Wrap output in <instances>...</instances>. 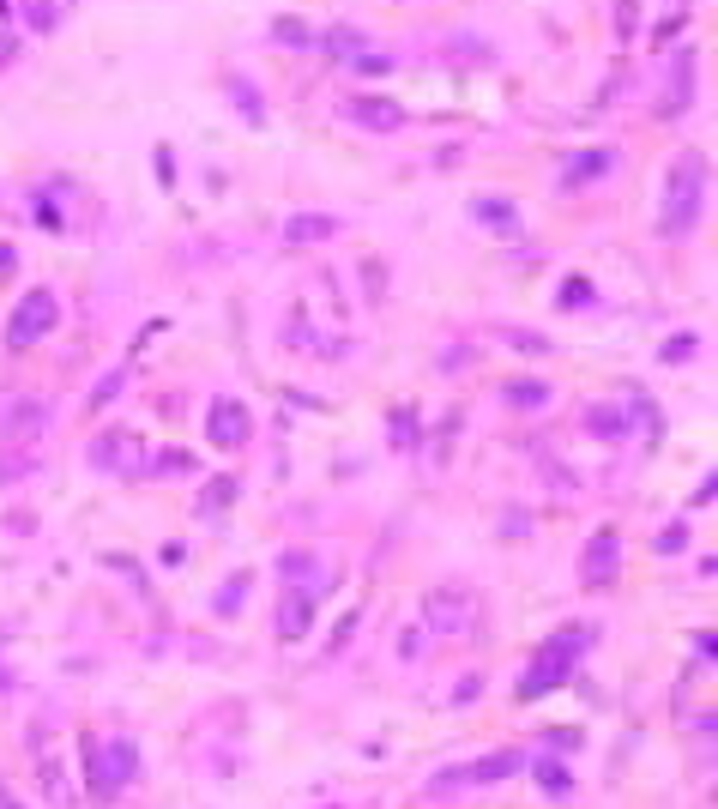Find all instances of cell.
<instances>
[{
	"instance_id": "28",
	"label": "cell",
	"mask_w": 718,
	"mask_h": 809,
	"mask_svg": "<svg viewBox=\"0 0 718 809\" xmlns=\"http://www.w3.org/2000/svg\"><path fill=\"white\" fill-rule=\"evenodd\" d=\"M151 471H163V477H169V471H175V477H188V471H194V459H188L182 447H169L163 459H151Z\"/></svg>"
},
{
	"instance_id": "35",
	"label": "cell",
	"mask_w": 718,
	"mask_h": 809,
	"mask_svg": "<svg viewBox=\"0 0 718 809\" xmlns=\"http://www.w3.org/2000/svg\"><path fill=\"white\" fill-rule=\"evenodd\" d=\"M393 441H399V447H405V441H411V411H405V405H399V411H393Z\"/></svg>"
},
{
	"instance_id": "19",
	"label": "cell",
	"mask_w": 718,
	"mask_h": 809,
	"mask_svg": "<svg viewBox=\"0 0 718 809\" xmlns=\"http://www.w3.org/2000/svg\"><path fill=\"white\" fill-rule=\"evenodd\" d=\"M507 405H519V411H544V405H550V381H507Z\"/></svg>"
},
{
	"instance_id": "20",
	"label": "cell",
	"mask_w": 718,
	"mask_h": 809,
	"mask_svg": "<svg viewBox=\"0 0 718 809\" xmlns=\"http://www.w3.org/2000/svg\"><path fill=\"white\" fill-rule=\"evenodd\" d=\"M586 429L616 441V435H628V411H622V405H610V411H604V405H592V411H586Z\"/></svg>"
},
{
	"instance_id": "1",
	"label": "cell",
	"mask_w": 718,
	"mask_h": 809,
	"mask_svg": "<svg viewBox=\"0 0 718 809\" xmlns=\"http://www.w3.org/2000/svg\"><path fill=\"white\" fill-rule=\"evenodd\" d=\"M586 640H592V628H586V622H574V628L550 634V640L531 653V665L519 671L513 701H544V695H556V689L574 677V665H580V653H586Z\"/></svg>"
},
{
	"instance_id": "23",
	"label": "cell",
	"mask_w": 718,
	"mask_h": 809,
	"mask_svg": "<svg viewBox=\"0 0 718 809\" xmlns=\"http://www.w3.org/2000/svg\"><path fill=\"white\" fill-rule=\"evenodd\" d=\"M320 49H326V55H344V61H356V55H363V37H356L350 25H332V31L320 37Z\"/></svg>"
},
{
	"instance_id": "14",
	"label": "cell",
	"mask_w": 718,
	"mask_h": 809,
	"mask_svg": "<svg viewBox=\"0 0 718 809\" xmlns=\"http://www.w3.org/2000/svg\"><path fill=\"white\" fill-rule=\"evenodd\" d=\"M278 574H284L290 586H308V592H320V586H326V568H320L308 550H284V556H278Z\"/></svg>"
},
{
	"instance_id": "29",
	"label": "cell",
	"mask_w": 718,
	"mask_h": 809,
	"mask_svg": "<svg viewBox=\"0 0 718 809\" xmlns=\"http://www.w3.org/2000/svg\"><path fill=\"white\" fill-rule=\"evenodd\" d=\"M242 592H248V574H236V580L218 592V610H224V616H236V610H242Z\"/></svg>"
},
{
	"instance_id": "38",
	"label": "cell",
	"mask_w": 718,
	"mask_h": 809,
	"mask_svg": "<svg viewBox=\"0 0 718 809\" xmlns=\"http://www.w3.org/2000/svg\"><path fill=\"white\" fill-rule=\"evenodd\" d=\"M13 61V37H0V67H7Z\"/></svg>"
},
{
	"instance_id": "5",
	"label": "cell",
	"mask_w": 718,
	"mask_h": 809,
	"mask_svg": "<svg viewBox=\"0 0 718 809\" xmlns=\"http://www.w3.org/2000/svg\"><path fill=\"white\" fill-rule=\"evenodd\" d=\"M31 767H37L43 797H49L55 809H67V803H73V779H67V761H61V737H55L49 725L31 731Z\"/></svg>"
},
{
	"instance_id": "33",
	"label": "cell",
	"mask_w": 718,
	"mask_h": 809,
	"mask_svg": "<svg viewBox=\"0 0 718 809\" xmlns=\"http://www.w3.org/2000/svg\"><path fill=\"white\" fill-rule=\"evenodd\" d=\"M25 13H31V25H37V31H49V25H55V7H49V0H25Z\"/></svg>"
},
{
	"instance_id": "13",
	"label": "cell",
	"mask_w": 718,
	"mask_h": 809,
	"mask_svg": "<svg viewBox=\"0 0 718 809\" xmlns=\"http://www.w3.org/2000/svg\"><path fill=\"white\" fill-rule=\"evenodd\" d=\"M356 121H363V127H375V133H393L399 121H405V109L399 103H387V97H356V103H344Z\"/></svg>"
},
{
	"instance_id": "10",
	"label": "cell",
	"mask_w": 718,
	"mask_h": 809,
	"mask_svg": "<svg viewBox=\"0 0 718 809\" xmlns=\"http://www.w3.org/2000/svg\"><path fill=\"white\" fill-rule=\"evenodd\" d=\"M314 604H320V592H308V586H290V592L278 598V640H284V646H296V640L314 628Z\"/></svg>"
},
{
	"instance_id": "12",
	"label": "cell",
	"mask_w": 718,
	"mask_h": 809,
	"mask_svg": "<svg viewBox=\"0 0 718 809\" xmlns=\"http://www.w3.org/2000/svg\"><path fill=\"white\" fill-rule=\"evenodd\" d=\"M471 218H477L483 230H501V236H507V230H519V206H513V200H501V194H477V200H471Z\"/></svg>"
},
{
	"instance_id": "36",
	"label": "cell",
	"mask_w": 718,
	"mask_h": 809,
	"mask_svg": "<svg viewBox=\"0 0 718 809\" xmlns=\"http://www.w3.org/2000/svg\"><path fill=\"white\" fill-rule=\"evenodd\" d=\"M712 496H718V477H712V471H706V483H700V490H694V508H706V502H712Z\"/></svg>"
},
{
	"instance_id": "2",
	"label": "cell",
	"mask_w": 718,
	"mask_h": 809,
	"mask_svg": "<svg viewBox=\"0 0 718 809\" xmlns=\"http://www.w3.org/2000/svg\"><path fill=\"white\" fill-rule=\"evenodd\" d=\"M706 212V157L700 151H682L670 176H664V206H658V236H688Z\"/></svg>"
},
{
	"instance_id": "24",
	"label": "cell",
	"mask_w": 718,
	"mask_h": 809,
	"mask_svg": "<svg viewBox=\"0 0 718 809\" xmlns=\"http://www.w3.org/2000/svg\"><path fill=\"white\" fill-rule=\"evenodd\" d=\"M501 339H507L513 351H531V357H544V351H550V339H544V333H531V327H501Z\"/></svg>"
},
{
	"instance_id": "22",
	"label": "cell",
	"mask_w": 718,
	"mask_h": 809,
	"mask_svg": "<svg viewBox=\"0 0 718 809\" xmlns=\"http://www.w3.org/2000/svg\"><path fill=\"white\" fill-rule=\"evenodd\" d=\"M230 496H236V477H212V483H206V496H200V514H206V520H218V514L230 508Z\"/></svg>"
},
{
	"instance_id": "39",
	"label": "cell",
	"mask_w": 718,
	"mask_h": 809,
	"mask_svg": "<svg viewBox=\"0 0 718 809\" xmlns=\"http://www.w3.org/2000/svg\"><path fill=\"white\" fill-rule=\"evenodd\" d=\"M0 809H25V803H13V797H7V785H0Z\"/></svg>"
},
{
	"instance_id": "7",
	"label": "cell",
	"mask_w": 718,
	"mask_h": 809,
	"mask_svg": "<svg viewBox=\"0 0 718 809\" xmlns=\"http://www.w3.org/2000/svg\"><path fill=\"white\" fill-rule=\"evenodd\" d=\"M423 622H429L435 634H465V628L477 622V604H471V592L441 586V592H429V598H423Z\"/></svg>"
},
{
	"instance_id": "21",
	"label": "cell",
	"mask_w": 718,
	"mask_h": 809,
	"mask_svg": "<svg viewBox=\"0 0 718 809\" xmlns=\"http://www.w3.org/2000/svg\"><path fill=\"white\" fill-rule=\"evenodd\" d=\"M224 91H230V97H236V103H242V115H248V121H254V127H260V121H266V103H260V91H254V85H248V79H236V73H230V79H224Z\"/></svg>"
},
{
	"instance_id": "11",
	"label": "cell",
	"mask_w": 718,
	"mask_h": 809,
	"mask_svg": "<svg viewBox=\"0 0 718 809\" xmlns=\"http://www.w3.org/2000/svg\"><path fill=\"white\" fill-rule=\"evenodd\" d=\"M616 164H622V157H616V145H592V151L568 157V170H562V188H586V182H604Z\"/></svg>"
},
{
	"instance_id": "3",
	"label": "cell",
	"mask_w": 718,
	"mask_h": 809,
	"mask_svg": "<svg viewBox=\"0 0 718 809\" xmlns=\"http://www.w3.org/2000/svg\"><path fill=\"white\" fill-rule=\"evenodd\" d=\"M85 743V779H91V797H115V791H127V779L139 773V749L127 743V737H109V743H97V737H79Z\"/></svg>"
},
{
	"instance_id": "16",
	"label": "cell",
	"mask_w": 718,
	"mask_h": 809,
	"mask_svg": "<svg viewBox=\"0 0 718 809\" xmlns=\"http://www.w3.org/2000/svg\"><path fill=\"white\" fill-rule=\"evenodd\" d=\"M688 97H694V55L682 49V55L670 61V103H664V115H682Z\"/></svg>"
},
{
	"instance_id": "30",
	"label": "cell",
	"mask_w": 718,
	"mask_h": 809,
	"mask_svg": "<svg viewBox=\"0 0 718 809\" xmlns=\"http://www.w3.org/2000/svg\"><path fill=\"white\" fill-rule=\"evenodd\" d=\"M272 37H278V43H314V37H308V25H296V19H278V25H272Z\"/></svg>"
},
{
	"instance_id": "4",
	"label": "cell",
	"mask_w": 718,
	"mask_h": 809,
	"mask_svg": "<svg viewBox=\"0 0 718 809\" xmlns=\"http://www.w3.org/2000/svg\"><path fill=\"white\" fill-rule=\"evenodd\" d=\"M513 773H525V749H495V755H483V761L441 767L429 791H435V797H447V791H459V785H495V779H513Z\"/></svg>"
},
{
	"instance_id": "34",
	"label": "cell",
	"mask_w": 718,
	"mask_h": 809,
	"mask_svg": "<svg viewBox=\"0 0 718 809\" xmlns=\"http://www.w3.org/2000/svg\"><path fill=\"white\" fill-rule=\"evenodd\" d=\"M562 302H592V284H586V278H568V284H562Z\"/></svg>"
},
{
	"instance_id": "32",
	"label": "cell",
	"mask_w": 718,
	"mask_h": 809,
	"mask_svg": "<svg viewBox=\"0 0 718 809\" xmlns=\"http://www.w3.org/2000/svg\"><path fill=\"white\" fill-rule=\"evenodd\" d=\"M694 659H700V665H712V659H718V634H712V628H706V634H694Z\"/></svg>"
},
{
	"instance_id": "8",
	"label": "cell",
	"mask_w": 718,
	"mask_h": 809,
	"mask_svg": "<svg viewBox=\"0 0 718 809\" xmlns=\"http://www.w3.org/2000/svg\"><path fill=\"white\" fill-rule=\"evenodd\" d=\"M616 568H622V538H616V526H598L592 544H586V556H580V580L586 586H610Z\"/></svg>"
},
{
	"instance_id": "26",
	"label": "cell",
	"mask_w": 718,
	"mask_h": 809,
	"mask_svg": "<svg viewBox=\"0 0 718 809\" xmlns=\"http://www.w3.org/2000/svg\"><path fill=\"white\" fill-rule=\"evenodd\" d=\"M121 387H127V363H121V369H109V375H103V381H97V393H91V405H97V411H103V405H109V399H115V393H121Z\"/></svg>"
},
{
	"instance_id": "17",
	"label": "cell",
	"mask_w": 718,
	"mask_h": 809,
	"mask_svg": "<svg viewBox=\"0 0 718 809\" xmlns=\"http://www.w3.org/2000/svg\"><path fill=\"white\" fill-rule=\"evenodd\" d=\"M338 224L326 218V212H296V218H284V242H326Z\"/></svg>"
},
{
	"instance_id": "37",
	"label": "cell",
	"mask_w": 718,
	"mask_h": 809,
	"mask_svg": "<svg viewBox=\"0 0 718 809\" xmlns=\"http://www.w3.org/2000/svg\"><path fill=\"white\" fill-rule=\"evenodd\" d=\"M0 695H13V671L7 665H0Z\"/></svg>"
},
{
	"instance_id": "6",
	"label": "cell",
	"mask_w": 718,
	"mask_h": 809,
	"mask_svg": "<svg viewBox=\"0 0 718 809\" xmlns=\"http://www.w3.org/2000/svg\"><path fill=\"white\" fill-rule=\"evenodd\" d=\"M61 320V308H55V290H31L25 302H19V314H13V327H7V345L13 351H25V345H37L49 327Z\"/></svg>"
},
{
	"instance_id": "15",
	"label": "cell",
	"mask_w": 718,
	"mask_h": 809,
	"mask_svg": "<svg viewBox=\"0 0 718 809\" xmlns=\"http://www.w3.org/2000/svg\"><path fill=\"white\" fill-rule=\"evenodd\" d=\"M43 429V405L37 399H13V411L0 417V435L7 441H25V435H37Z\"/></svg>"
},
{
	"instance_id": "25",
	"label": "cell",
	"mask_w": 718,
	"mask_h": 809,
	"mask_svg": "<svg viewBox=\"0 0 718 809\" xmlns=\"http://www.w3.org/2000/svg\"><path fill=\"white\" fill-rule=\"evenodd\" d=\"M350 73H363V79H387V73H393V61H387V55H375V49H363V55L350 61Z\"/></svg>"
},
{
	"instance_id": "27",
	"label": "cell",
	"mask_w": 718,
	"mask_h": 809,
	"mask_svg": "<svg viewBox=\"0 0 718 809\" xmlns=\"http://www.w3.org/2000/svg\"><path fill=\"white\" fill-rule=\"evenodd\" d=\"M694 351H700V339H694V333H676V339H670V345H664L658 357H664V363H688Z\"/></svg>"
},
{
	"instance_id": "9",
	"label": "cell",
	"mask_w": 718,
	"mask_h": 809,
	"mask_svg": "<svg viewBox=\"0 0 718 809\" xmlns=\"http://www.w3.org/2000/svg\"><path fill=\"white\" fill-rule=\"evenodd\" d=\"M206 435H212V447H248V435H254L248 405L242 399H218L212 417H206Z\"/></svg>"
},
{
	"instance_id": "31",
	"label": "cell",
	"mask_w": 718,
	"mask_h": 809,
	"mask_svg": "<svg viewBox=\"0 0 718 809\" xmlns=\"http://www.w3.org/2000/svg\"><path fill=\"white\" fill-rule=\"evenodd\" d=\"M688 544V526H664V538H658V556H676Z\"/></svg>"
},
{
	"instance_id": "18",
	"label": "cell",
	"mask_w": 718,
	"mask_h": 809,
	"mask_svg": "<svg viewBox=\"0 0 718 809\" xmlns=\"http://www.w3.org/2000/svg\"><path fill=\"white\" fill-rule=\"evenodd\" d=\"M531 773H537V785H544L550 797H574V773L556 761V749H550V755H537V761H531Z\"/></svg>"
}]
</instances>
